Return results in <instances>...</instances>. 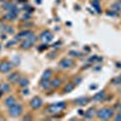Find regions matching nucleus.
Instances as JSON below:
<instances>
[{"label":"nucleus","mask_w":121,"mask_h":121,"mask_svg":"<svg viewBox=\"0 0 121 121\" xmlns=\"http://www.w3.org/2000/svg\"><path fill=\"white\" fill-rule=\"evenodd\" d=\"M114 113H115V109L114 108H109V107H105V108H102L99 109L98 112L96 113L97 117L99 120H109L114 116Z\"/></svg>","instance_id":"1"},{"label":"nucleus","mask_w":121,"mask_h":121,"mask_svg":"<svg viewBox=\"0 0 121 121\" xmlns=\"http://www.w3.org/2000/svg\"><path fill=\"white\" fill-rule=\"evenodd\" d=\"M64 108H65V103H64V102L50 104V105L47 107V113H50V114H58L59 112H62Z\"/></svg>","instance_id":"2"},{"label":"nucleus","mask_w":121,"mask_h":121,"mask_svg":"<svg viewBox=\"0 0 121 121\" xmlns=\"http://www.w3.org/2000/svg\"><path fill=\"white\" fill-rule=\"evenodd\" d=\"M22 105H19V104H13V105H11L9 108V114H10V116L11 117H18L19 115L22 114Z\"/></svg>","instance_id":"3"},{"label":"nucleus","mask_w":121,"mask_h":121,"mask_svg":"<svg viewBox=\"0 0 121 121\" xmlns=\"http://www.w3.org/2000/svg\"><path fill=\"white\" fill-rule=\"evenodd\" d=\"M35 41H36V36H35L34 34H32V35H29L28 38H26L23 41H22L21 47H22V48H29V47H32V46L34 45Z\"/></svg>","instance_id":"4"},{"label":"nucleus","mask_w":121,"mask_h":121,"mask_svg":"<svg viewBox=\"0 0 121 121\" xmlns=\"http://www.w3.org/2000/svg\"><path fill=\"white\" fill-rule=\"evenodd\" d=\"M30 107H32L34 110L36 109H40L43 107V99L40 97H34L32 100H30Z\"/></svg>","instance_id":"5"},{"label":"nucleus","mask_w":121,"mask_h":121,"mask_svg":"<svg viewBox=\"0 0 121 121\" xmlns=\"http://www.w3.org/2000/svg\"><path fill=\"white\" fill-rule=\"evenodd\" d=\"M40 39H41L44 43H50L53 39V35L50 30H45V32H43L41 35H40Z\"/></svg>","instance_id":"6"},{"label":"nucleus","mask_w":121,"mask_h":121,"mask_svg":"<svg viewBox=\"0 0 121 121\" xmlns=\"http://www.w3.org/2000/svg\"><path fill=\"white\" fill-rule=\"evenodd\" d=\"M12 63L11 62H1L0 63V72L1 73H9L12 69Z\"/></svg>","instance_id":"7"},{"label":"nucleus","mask_w":121,"mask_h":121,"mask_svg":"<svg viewBox=\"0 0 121 121\" xmlns=\"http://www.w3.org/2000/svg\"><path fill=\"white\" fill-rule=\"evenodd\" d=\"M74 65V62L72 59H69V58H64V59H62L59 62V67L60 68H64V69H68V68H72Z\"/></svg>","instance_id":"8"},{"label":"nucleus","mask_w":121,"mask_h":121,"mask_svg":"<svg viewBox=\"0 0 121 121\" xmlns=\"http://www.w3.org/2000/svg\"><path fill=\"white\" fill-rule=\"evenodd\" d=\"M3 6H4L5 10H7V11L18 12V9L16 7V5H13L12 3H10V1H4V3H3Z\"/></svg>","instance_id":"9"},{"label":"nucleus","mask_w":121,"mask_h":121,"mask_svg":"<svg viewBox=\"0 0 121 121\" xmlns=\"http://www.w3.org/2000/svg\"><path fill=\"white\" fill-rule=\"evenodd\" d=\"M90 102V98L88 97H80V98H76L74 100V103L78 104V105H85Z\"/></svg>","instance_id":"10"},{"label":"nucleus","mask_w":121,"mask_h":121,"mask_svg":"<svg viewBox=\"0 0 121 121\" xmlns=\"http://www.w3.org/2000/svg\"><path fill=\"white\" fill-rule=\"evenodd\" d=\"M13 104H16V98H15V97L10 96V97H7V98L5 99V105H6L7 108H10V107L13 105Z\"/></svg>","instance_id":"11"},{"label":"nucleus","mask_w":121,"mask_h":121,"mask_svg":"<svg viewBox=\"0 0 121 121\" xmlns=\"http://www.w3.org/2000/svg\"><path fill=\"white\" fill-rule=\"evenodd\" d=\"M16 17H17V12H12V11H9L5 15V19H7V21H15Z\"/></svg>","instance_id":"12"},{"label":"nucleus","mask_w":121,"mask_h":121,"mask_svg":"<svg viewBox=\"0 0 121 121\" xmlns=\"http://www.w3.org/2000/svg\"><path fill=\"white\" fill-rule=\"evenodd\" d=\"M40 85H41V88H44V90H47L48 87H51V82H50L48 79H41Z\"/></svg>","instance_id":"13"},{"label":"nucleus","mask_w":121,"mask_h":121,"mask_svg":"<svg viewBox=\"0 0 121 121\" xmlns=\"http://www.w3.org/2000/svg\"><path fill=\"white\" fill-rule=\"evenodd\" d=\"M95 114H96V110L93 108H91V109H88L87 112L84 114V116H85V119H92L95 116Z\"/></svg>","instance_id":"14"},{"label":"nucleus","mask_w":121,"mask_h":121,"mask_svg":"<svg viewBox=\"0 0 121 121\" xmlns=\"http://www.w3.org/2000/svg\"><path fill=\"white\" fill-rule=\"evenodd\" d=\"M112 10L114 12H121V1H116V3H114L113 5H112Z\"/></svg>","instance_id":"15"},{"label":"nucleus","mask_w":121,"mask_h":121,"mask_svg":"<svg viewBox=\"0 0 121 121\" xmlns=\"http://www.w3.org/2000/svg\"><path fill=\"white\" fill-rule=\"evenodd\" d=\"M33 33L32 32H30V30H26V32H21V33H19L18 35H17V39H22V38H28L29 35H32Z\"/></svg>","instance_id":"16"},{"label":"nucleus","mask_w":121,"mask_h":121,"mask_svg":"<svg viewBox=\"0 0 121 121\" xmlns=\"http://www.w3.org/2000/svg\"><path fill=\"white\" fill-rule=\"evenodd\" d=\"M9 80L11 82H17V81H19V74L18 73H15V74H11L9 76Z\"/></svg>","instance_id":"17"},{"label":"nucleus","mask_w":121,"mask_h":121,"mask_svg":"<svg viewBox=\"0 0 121 121\" xmlns=\"http://www.w3.org/2000/svg\"><path fill=\"white\" fill-rule=\"evenodd\" d=\"M104 96H105L104 91H102V92H98V93L93 97V100H102V99L104 98Z\"/></svg>","instance_id":"18"},{"label":"nucleus","mask_w":121,"mask_h":121,"mask_svg":"<svg viewBox=\"0 0 121 121\" xmlns=\"http://www.w3.org/2000/svg\"><path fill=\"white\" fill-rule=\"evenodd\" d=\"M51 75H52V70L51 69H46L44 72V74H43V79H50Z\"/></svg>","instance_id":"19"},{"label":"nucleus","mask_w":121,"mask_h":121,"mask_svg":"<svg viewBox=\"0 0 121 121\" xmlns=\"http://www.w3.org/2000/svg\"><path fill=\"white\" fill-rule=\"evenodd\" d=\"M73 90H74V84H68V85L63 88V92L68 93V92H70V91H73Z\"/></svg>","instance_id":"20"},{"label":"nucleus","mask_w":121,"mask_h":121,"mask_svg":"<svg viewBox=\"0 0 121 121\" xmlns=\"http://www.w3.org/2000/svg\"><path fill=\"white\" fill-rule=\"evenodd\" d=\"M18 82H19V86L26 87V86L28 85L29 81H28V79H27V78H22V79H19V81H18Z\"/></svg>","instance_id":"21"},{"label":"nucleus","mask_w":121,"mask_h":121,"mask_svg":"<svg viewBox=\"0 0 121 121\" xmlns=\"http://www.w3.org/2000/svg\"><path fill=\"white\" fill-rule=\"evenodd\" d=\"M0 90H1L3 92H9L10 87H9V85H6V84H0Z\"/></svg>","instance_id":"22"},{"label":"nucleus","mask_w":121,"mask_h":121,"mask_svg":"<svg viewBox=\"0 0 121 121\" xmlns=\"http://www.w3.org/2000/svg\"><path fill=\"white\" fill-rule=\"evenodd\" d=\"M60 85V80L59 79H55L53 81H51V87H58Z\"/></svg>","instance_id":"23"},{"label":"nucleus","mask_w":121,"mask_h":121,"mask_svg":"<svg viewBox=\"0 0 121 121\" xmlns=\"http://www.w3.org/2000/svg\"><path fill=\"white\" fill-rule=\"evenodd\" d=\"M121 82V75L120 76H117L116 79H113V84H115V85H119Z\"/></svg>","instance_id":"24"},{"label":"nucleus","mask_w":121,"mask_h":121,"mask_svg":"<svg viewBox=\"0 0 121 121\" xmlns=\"http://www.w3.org/2000/svg\"><path fill=\"white\" fill-rule=\"evenodd\" d=\"M114 119H115L116 121H120V120H121V113H117V114L115 115V117H114Z\"/></svg>","instance_id":"25"},{"label":"nucleus","mask_w":121,"mask_h":121,"mask_svg":"<svg viewBox=\"0 0 121 121\" xmlns=\"http://www.w3.org/2000/svg\"><path fill=\"white\" fill-rule=\"evenodd\" d=\"M115 108H116V109L119 110V113H121V103H116Z\"/></svg>","instance_id":"26"},{"label":"nucleus","mask_w":121,"mask_h":121,"mask_svg":"<svg viewBox=\"0 0 121 121\" xmlns=\"http://www.w3.org/2000/svg\"><path fill=\"white\" fill-rule=\"evenodd\" d=\"M24 119H26V120H30V119H32V116H26Z\"/></svg>","instance_id":"27"},{"label":"nucleus","mask_w":121,"mask_h":121,"mask_svg":"<svg viewBox=\"0 0 121 121\" xmlns=\"http://www.w3.org/2000/svg\"><path fill=\"white\" fill-rule=\"evenodd\" d=\"M3 93H4V92H3V91H1V90H0V98H1V96H3Z\"/></svg>","instance_id":"28"}]
</instances>
